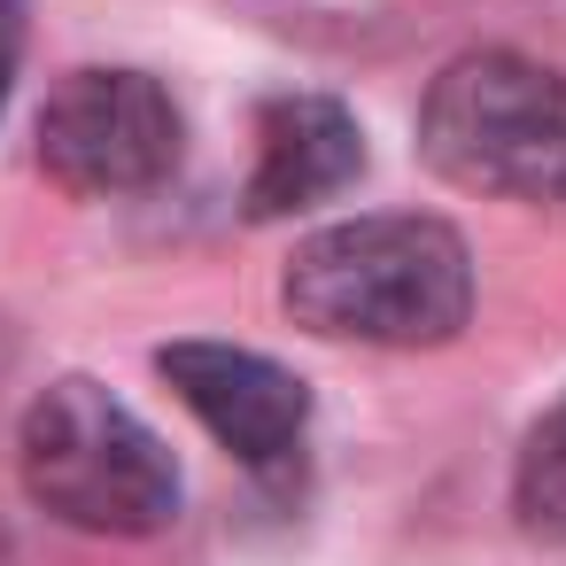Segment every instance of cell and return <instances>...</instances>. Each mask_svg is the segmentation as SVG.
Instances as JSON below:
<instances>
[{"label":"cell","mask_w":566,"mask_h":566,"mask_svg":"<svg viewBox=\"0 0 566 566\" xmlns=\"http://www.w3.org/2000/svg\"><path fill=\"white\" fill-rule=\"evenodd\" d=\"M280 303L318 342L442 349L473 318V249L427 210H365L295 241Z\"/></svg>","instance_id":"6da1fadb"},{"label":"cell","mask_w":566,"mask_h":566,"mask_svg":"<svg viewBox=\"0 0 566 566\" xmlns=\"http://www.w3.org/2000/svg\"><path fill=\"white\" fill-rule=\"evenodd\" d=\"M419 156L434 179L489 202L566 195V78L512 48H473L442 63L419 102Z\"/></svg>","instance_id":"3957f363"},{"label":"cell","mask_w":566,"mask_h":566,"mask_svg":"<svg viewBox=\"0 0 566 566\" xmlns=\"http://www.w3.org/2000/svg\"><path fill=\"white\" fill-rule=\"evenodd\" d=\"M365 179V125L334 94H272L256 109V164H249V218H295Z\"/></svg>","instance_id":"8992f818"},{"label":"cell","mask_w":566,"mask_h":566,"mask_svg":"<svg viewBox=\"0 0 566 566\" xmlns=\"http://www.w3.org/2000/svg\"><path fill=\"white\" fill-rule=\"evenodd\" d=\"M9 357H17V334H9V318H0V373H9Z\"/></svg>","instance_id":"9c48e42d"},{"label":"cell","mask_w":566,"mask_h":566,"mask_svg":"<svg viewBox=\"0 0 566 566\" xmlns=\"http://www.w3.org/2000/svg\"><path fill=\"white\" fill-rule=\"evenodd\" d=\"M17 465L32 504L78 535H156L179 520V458L86 373H63L24 403Z\"/></svg>","instance_id":"7a4b0ae2"},{"label":"cell","mask_w":566,"mask_h":566,"mask_svg":"<svg viewBox=\"0 0 566 566\" xmlns=\"http://www.w3.org/2000/svg\"><path fill=\"white\" fill-rule=\"evenodd\" d=\"M512 520L535 543H566V396L527 427L512 458Z\"/></svg>","instance_id":"52a82bcc"},{"label":"cell","mask_w":566,"mask_h":566,"mask_svg":"<svg viewBox=\"0 0 566 566\" xmlns=\"http://www.w3.org/2000/svg\"><path fill=\"white\" fill-rule=\"evenodd\" d=\"M187 117L148 71H71L40 109V171L78 202L148 195L179 171Z\"/></svg>","instance_id":"277c9868"},{"label":"cell","mask_w":566,"mask_h":566,"mask_svg":"<svg viewBox=\"0 0 566 566\" xmlns=\"http://www.w3.org/2000/svg\"><path fill=\"white\" fill-rule=\"evenodd\" d=\"M156 373H164L171 396L218 434V450L241 458L249 473L280 481V473L303 458L311 388H303L280 357L241 349V342H164V349H156Z\"/></svg>","instance_id":"5b68a950"},{"label":"cell","mask_w":566,"mask_h":566,"mask_svg":"<svg viewBox=\"0 0 566 566\" xmlns=\"http://www.w3.org/2000/svg\"><path fill=\"white\" fill-rule=\"evenodd\" d=\"M17 55H24V0H0V109L17 86Z\"/></svg>","instance_id":"ba28073f"}]
</instances>
